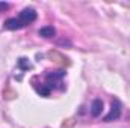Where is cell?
<instances>
[{
  "instance_id": "1",
  "label": "cell",
  "mask_w": 130,
  "mask_h": 128,
  "mask_svg": "<svg viewBox=\"0 0 130 128\" xmlns=\"http://www.w3.org/2000/svg\"><path fill=\"white\" fill-rule=\"evenodd\" d=\"M36 11L33 8H24L17 17L14 18H8L5 23H3V29L6 30H20L29 24H32L33 21L36 20Z\"/></svg>"
},
{
  "instance_id": "2",
  "label": "cell",
  "mask_w": 130,
  "mask_h": 128,
  "mask_svg": "<svg viewBox=\"0 0 130 128\" xmlns=\"http://www.w3.org/2000/svg\"><path fill=\"white\" fill-rule=\"evenodd\" d=\"M65 77V71H55L45 74V81L41 84V88H36V92L42 96H48L50 92L56 88V84H62V78Z\"/></svg>"
},
{
  "instance_id": "3",
  "label": "cell",
  "mask_w": 130,
  "mask_h": 128,
  "mask_svg": "<svg viewBox=\"0 0 130 128\" xmlns=\"http://www.w3.org/2000/svg\"><path fill=\"white\" fill-rule=\"evenodd\" d=\"M121 109H123V105H121V102H120V99H117V98H113V101H112V105H110V112L104 116V122H112V121H117L120 116H121Z\"/></svg>"
},
{
  "instance_id": "4",
  "label": "cell",
  "mask_w": 130,
  "mask_h": 128,
  "mask_svg": "<svg viewBox=\"0 0 130 128\" xmlns=\"http://www.w3.org/2000/svg\"><path fill=\"white\" fill-rule=\"evenodd\" d=\"M101 112H103V101L97 98V99H94L92 104H91V116L97 118V116L101 115Z\"/></svg>"
},
{
  "instance_id": "5",
  "label": "cell",
  "mask_w": 130,
  "mask_h": 128,
  "mask_svg": "<svg viewBox=\"0 0 130 128\" xmlns=\"http://www.w3.org/2000/svg\"><path fill=\"white\" fill-rule=\"evenodd\" d=\"M38 35L42 36V38H53L56 35V30L52 27V26H45V27H41L38 30Z\"/></svg>"
},
{
  "instance_id": "6",
  "label": "cell",
  "mask_w": 130,
  "mask_h": 128,
  "mask_svg": "<svg viewBox=\"0 0 130 128\" xmlns=\"http://www.w3.org/2000/svg\"><path fill=\"white\" fill-rule=\"evenodd\" d=\"M18 65H20L23 69H30V68H32V65L27 62V59H20V60H18Z\"/></svg>"
},
{
  "instance_id": "7",
  "label": "cell",
  "mask_w": 130,
  "mask_h": 128,
  "mask_svg": "<svg viewBox=\"0 0 130 128\" xmlns=\"http://www.w3.org/2000/svg\"><path fill=\"white\" fill-rule=\"evenodd\" d=\"M9 8V3H5V2H0V12H3V11H6Z\"/></svg>"
}]
</instances>
